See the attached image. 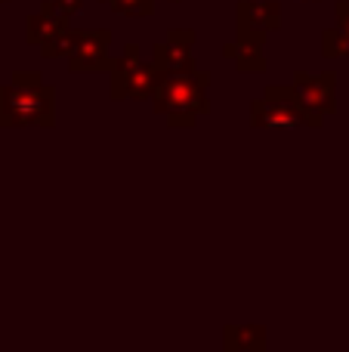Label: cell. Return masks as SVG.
I'll use <instances>...</instances> for the list:
<instances>
[{"label":"cell","instance_id":"1","mask_svg":"<svg viewBox=\"0 0 349 352\" xmlns=\"http://www.w3.org/2000/svg\"><path fill=\"white\" fill-rule=\"evenodd\" d=\"M0 127H56V93L37 72H19L0 96Z\"/></svg>","mask_w":349,"mask_h":352},{"label":"cell","instance_id":"2","mask_svg":"<svg viewBox=\"0 0 349 352\" xmlns=\"http://www.w3.org/2000/svg\"><path fill=\"white\" fill-rule=\"evenodd\" d=\"M207 84L210 74H161L158 87L152 93V109L167 118V124L177 130H189L198 118L207 115Z\"/></svg>","mask_w":349,"mask_h":352},{"label":"cell","instance_id":"3","mask_svg":"<svg viewBox=\"0 0 349 352\" xmlns=\"http://www.w3.org/2000/svg\"><path fill=\"white\" fill-rule=\"evenodd\" d=\"M325 124L322 115H313L297 99L294 87H266V93L251 102V127L257 130H297L313 127L319 130Z\"/></svg>","mask_w":349,"mask_h":352},{"label":"cell","instance_id":"4","mask_svg":"<svg viewBox=\"0 0 349 352\" xmlns=\"http://www.w3.org/2000/svg\"><path fill=\"white\" fill-rule=\"evenodd\" d=\"M158 80V68L139 62V50L127 47V56H121L115 62V72H111V99H152Z\"/></svg>","mask_w":349,"mask_h":352},{"label":"cell","instance_id":"5","mask_svg":"<svg viewBox=\"0 0 349 352\" xmlns=\"http://www.w3.org/2000/svg\"><path fill=\"white\" fill-rule=\"evenodd\" d=\"M334 84H337V78H334L331 72H325V74H303L300 72L294 78V93L313 115L325 118V115H334V109H337Z\"/></svg>","mask_w":349,"mask_h":352},{"label":"cell","instance_id":"6","mask_svg":"<svg viewBox=\"0 0 349 352\" xmlns=\"http://www.w3.org/2000/svg\"><path fill=\"white\" fill-rule=\"evenodd\" d=\"M105 50H109V31H80V34H74L68 68L71 72H99L109 65Z\"/></svg>","mask_w":349,"mask_h":352},{"label":"cell","instance_id":"7","mask_svg":"<svg viewBox=\"0 0 349 352\" xmlns=\"http://www.w3.org/2000/svg\"><path fill=\"white\" fill-rule=\"evenodd\" d=\"M192 34L189 31H177L170 34V41L155 47V68L161 74H192Z\"/></svg>","mask_w":349,"mask_h":352},{"label":"cell","instance_id":"8","mask_svg":"<svg viewBox=\"0 0 349 352\" xmlns=\"http://www.w3.org/2000/svg\"><path fill=\"white\" fill-rule=\"evenodd\" d=\"M223 349L226 352H266L263 324H226L223 328Z\"/></svg>","mask_w":349,"mask_h":352},{"label":"cell","instance_id":"9","mask_svg":"<svg viewBox=\"0 0 349 352\" xmlns=\"http://www.w3.org/2000/svg\"><path fill=\"white\" fill-rule=\"evenodd\" d=\"M226 53L229 56H235V62H238V72H263V56L257 53L254 47H247V50H241V47H226Z\"/></svg>","mask_w":349,"mask_h":352},{"label":"cell","instance_id":"10","mask_svg":"<svg viewBox=\"0 0 349 352\" xmlns=\"http://www.w3.org/2000/svg\"><path fill=\"white\" fill-rule=\"evenodd\" d=\"M340 25H344V37L349 43V10H346V6H340Z\"/></svg>","mask_w":349,"mask_h":352},{"label":"cell","instance_id":"11","mask_svg":"<svg viewBox=\"0 0 349 352\" xmlns=\"http://www.w3.org/2000/svg\"><path fill=\"white\" fill-rule=\"evenodd\" d=\"M0 96H3V87H0Z\"/></svg>","mask_w":349,"mask_h":352}]
</instances>
